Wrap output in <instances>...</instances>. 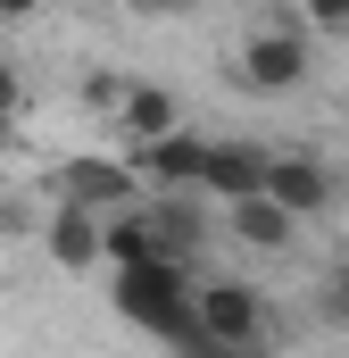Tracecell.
Listing matches in <instances>:
<instances>
[{
	"label": "cell",
	"instance_id": "cell-4",
	"mask_svg": "<svg viewBox=\"0 0 349 358\" xmlns=\"http://www.w3.org/2000/svg\"><path fill=\"white\" fill-rule=\"evenodd\" d=\"M125 159H133V176H142V183H158V192H200L208 134H191V125H167L158 142H133Z\"/></svg>",
	"mask_w": 349,
	"mask_h": 358
},
{
	"label": "cell",
	"instance_id": "cell-7",
	"mask_svg": "<svg viewBox=\"0 0 349 358\" xmlns=\"http://www.w3.org/2000/svg\"><path fill=\"white\" fill-rule=\"evenodd\" d=\"M108 117H117V134H125V150H133V142H158L167 125H183V100H174L167 84H150V76H125Z\"/></svg>",
	"mask_w": 349,
	"mask_h": 358
},
{
	"label": "cell",
	"instance_id": "cell-6",
	"mask_svg": "<svg viewBox=\"0 0 349 358\" xmlns=\"http://www.w3.org/2000/svg\"><path fill=\"white\" fill-rule=\"evenodd\" d=\"M59 200H84V208H125V200H142V176H133V159H67L59 176H50Z\"/></svg>",
	"mask_w": 349,
	"mask_h": 358
},
{
	"label": "cell",
	"instance_id": "cell-16",
	"mask_svg": "<svg viewBox=\"0 0 349 358\" xmlns=\"http://www.w3.org/2000/svg\"><path fill=\"white\" fill-rule=\"evenodd\" d=\"M17 100H25V84H17V67H8V59H0V125H8V117H17Z\"/></svg>",
	"mask_w": 349,
	"mask_h": 358
},
{
	"label": "cell",
	"instance_id": "cell-10",
	"mask_svg": "<svg viewBox=\"0 0 349 358\" xmlns=\"http://www.w3.org/2000/svg\"><path fill=\"white\" fill-rule=\"evenodd\" d=\"M50 267H67V275H91L100 267V208H84V200H59L50 208Z\"/></svg>",
	"mask_w": 349,
	"mask_h": 358
},
{
	"label": "cell",
	"instance_id": "cell-9",
	"mask_svg": "<svg viewBox=\"0 0 349 358\" xmlns=\"http://www.w3.org/2000/svg\"><path fill=\"white\" fill-rule=\"evenodd\" d=\"M266 142H208V167H200V192L208 200H242V192H266Z\"/></svg>",
	"mask_w": 349,
	"mask_h": 358
},
{
	"label": "cell",
	"instance_id": "cell-11",
	"mask_svg": "<svg viewBox=\"0 0 349 358\" xmlns=\"http://www.w3.org/2000/svg\"><path fill=\"white\" fill-rule=\"evenodd\" d=\"M150 225H158V242H167L174 259H191V250H200V234H208V225H200V208H191V192H158V200H150Z\"/></svg>",
	"mask_w": 349,
	"mask_h": 358
},
{
	"label": "cell",
	"instance_id": "cell-15",
	"mask_svg": "<svg viewBox=\"0 0 349 358\" xmlns=\"http://www.w3.org/2000/svg\"><path fill=\"white\" fill-rule=\"evenodd\" d=\"M125 8H133V17H191L200 0H125Z\"/></svg>",
	"mask_w": 349,
	"mask_h": 358
},
{
	"label": "cell",
	"instance_id": "cell-1",
	"mask_svg": "<svg viewBox=\"0 0 349 358\" xmlns=\"http://www.w3.org/2000/svg\"><path fill=\"white\" fill-rule=\"evenodd\" d=\"M108 300H117V317L125 325H142L150 342H167L183 358H208V334H200V317H191V259H142V267H108Z\"/></svg>",
	"mask_w": 349,
	"mask_h": 358
},
{
	"label": "cell",
	"instance_id": "cell-14",
	"mask_svg": "<svg viewBox=\"0 0 349 358\" xmlns=\"http://www.w3.org/2000/svg\"><path fill=\"white\" fill-rule=\"evenodd\" d=\"M117 84H125V76H91V84H84V108L108 117V108H117Z\"/></svg>",
	"mask_w": 349,
	"mask_h": 358
},
{
	"label": "cell",
	"instance_id": "cell-8",
	"mask_svg": "<svg viewBox=\"0 0 349 358\" xmlns=\"http://www.w3.org/2000/svg\"><path fill=\"white\" fill-rule=\"evenodd\" d=\"M225 234H233L242 250H291L299 217H291L274 192H242V200H225Z\"/></svg>",
	"mask_w": 349,
	"mask_h": 358
},
{
	"label": "cell",
	"instance_id": "cell-12",
	"mask_svg": "<svg viewBox=\"0 0 349 358\" xmlns=\"http://www.w3.org/2000/svg\"><path fill=\"white\" fill-rule=\"evenodd\" d=\"M316 308H325V325H341V334H349V259H341L333 275H325V292H316Z\"/></svg>",
	"mask_w": 349,
	"mask_h": 358
},
{
	"label": "cell",
	"instance_id": "cell-17",
	"mask_svg": "<svg viewBox=\"0 0 349 358\" xmlns=\"http://www.w3.org/2000/svg\"><path fill=\"white\" fill-rule=\"evenodd\" d=\"M34 8H42V0H0V17H34Z\"/></svg>",
	"mask_w": 349,
	"mask_h": 358
},
{
	"label": "cell",
	"instance_id": "cell-13",
	"mask_svg": "<svg viewBox=\"0 0 349 358\" xmlns=\"http://www.w3.org/2000/svg\"><path fill=\"white\" fill-rule=\"evenodd\" d=\"M299 25H316V34H349V0H308Z\"/></svg>",
	"mask_w": 349,
	"mask_h": 358
},
{
	"label": "cell",
	"instance_id": "cell-2",
	"mask_svg": "<svg viewBox=\"0 0 349 358\" xmlns=\"http://www.w3.org/2000/svg\"><path fill=\"white\" fill-rule=\"evenodd\" d=\"M191 317L208 334V358H233V350H266L274 325H266V292L225 275V283H191Z\"/></svg>",
	"mask_w": 349,
	"mask_h": 358
},
{
	"label": "cell",
	"instance_id": "cell-5",
	"mask_svg": "<svg viewBox=\"0 0 349 358\" xmlns=\"http://www.w3.org/2000/svg\"><path fill=\"white\" fill-rule=\"evenodd\" d=\"M266 192L308 225V217H325V208H333V192H341V183H333V167H325L316 150H274V159H266Z\"/></svg>",
	"mask_w": 349,
	"mask_h": 358
},
{
	"label": "cell",
	"instance_id": "cell-3",
	"mask_svg": "<svg viewBox=\"0 0 349 358\" xmlns=\"http://www.w3.org/2000/svg\"><path fill=\"white\" fill-rule=\"evenodd\" d=\"M242 84L250 92H299L308 84V34L299 25H258L250 42H242Z\"/></svg>",
	"mask_w": 349,
	"mask_h": 358
}]
</instances>
